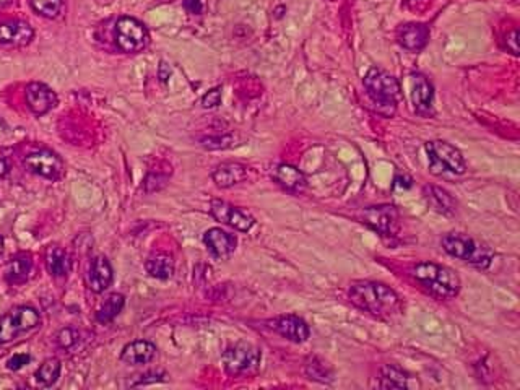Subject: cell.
<instances>
[{"label": "cell", "mask_w": 520, "mask_h": 390, "mask_svg": "<svg viewBox=\"0 0 520 390\" xmlns=\"http://www.w3.org/2000/svg\"><path fill=\"white\" fill-rule=\"evenodd\" d=\"M348 300L361 311L379 319H392L402 311L400 296L381 281H355L348 288Z\"/></svg>", "instance_id": "1"}, {"label": "cell", "mask_w": 520, "mask_h": 390, "mask_svg": "<svg viewBox=\"0 0 520 390\" xmlns=\"http://www.w3.org/2000/svg\"><path fill=\"white\" fill-rule=\"evenodd\" d=\"M411 275L418 283L432 296L439 300H452L460 291L462 281L456 270L451 267L435 264V262H421L411 269Z\"/></svg>", "instance_id": "2"}, {"label": "cell", "mask_w": 520, "mask_h": 390, "mask_svg": "<svg viewBox=\"0 0 520 390\" xmlns=\"http://www.w3.org/2000/svg\"><path fill=\"white\" fill-rule=\"evenodd\" d=\"M364 88L368 91L376 111L385 117H392L397 111V101L400 98V83L389 72L372 67L364 76Z\"/></svg>", "instance_id": "3"}, {"label": "cell", "mask_w": 520, "mask_h": 390, "mask_svg": "<svg viewBox=\"0 0 520 390\" xmlns=\"http://www.w3.org/2000/svg\"><path fill=\"white\" fill-rule=\"evenodd\" d=\"M442 249L452 257L460 259L478 269H488L494 260V250L483 241L463 233H449L442 238Z\"/></svg>", "instance_id": "4"}, {"label": "cell", "mask_w": 520, "mask_h": 390, "mask_svg": "<svg viewBox=\"0 0 520 390\" xmlns=\"http://www.w3.org/2000/svg\"><path fill=\"white\" fill-rule=\"evenodd\" d=\"M427 160H430V169L432 174L441 176V174H453V176H462L467 171L465 158L462 152L451 143L442 140H431L425 145Z\"/></svg>", "instance_id": "5"}, {"label": "cell", "mask_w": 520, "mask_h": 390, "mask_svg": "<svg viewBox=\"0 0 520 390\" xmlns=\"http://www.w3.org/2000/svg\"><path fill=\"white\" fill-rule=\"evenodd\" d=\"M260 358H262V355H260V350L257 347H254L251 343L246 342H239L236 345L228 347L226 350H224L221 361L224 371H226L229 376L239 377L247 376V374L257 371Z\"/></svg>", "instance_id": "6"}, {"label": "cell", "mask_w": 520, "mask_h": 390, "mask_svg": "<svg viewBox=\"0 0 520 390\" xmlns=\"http://www.w3.org/2000/svg\"><path fill=\"white\" fill-rule=\"evenodd\" d=\"M39 312L29 306H17L0 317V345L13 342L39 325Z\"/></svg>", "instance_id": "7"}, {"label": "cell", "mask_w": 520, "mask_h": 390, "mask_svg": "<svg viewBox=\"0 0 520 390\" xmlns=\"http://www.w3.org/2000/svg\"><path fill=\"white\" fill-rule=\"evenodd\" d=\"M114 39L117 48L121 51L135 54L144 51L149 46L150 33L140 20L132 17H121L114 27Z\"/></svg>", "instance_id": "8"}, {"label": "cell", "mask_w": 520, "mask_h": 390, "mask_svg": "<svg viewBox=\"0 0 520 390\" xmlns=\"http://www.w3.org/2000/svg\"><path fill=\"white\" fill-rule=\"evenodd\" d=\"M360 220L376 233L392 236L399 228L400 213L395 205H376V207L364 208L360 215Z\"/></svg>", "instance_id": "9"}, {"label": "cell", "mask_w": 520, "mask_h": 390, "mask_svg": "<svg viewBox=\"0 0 520 390\" xmlns=\"http://www.w3.org/2000/svg\"><path fill=\"white\" fill-rule=\"evenodd\" d=\"M25 168H27L29 173L36 174V176H41L44 179H49V181H57V179L62 177L64 174L62 160H60L57 153L50 150H38L29 153V155L25 158Z\"/></svg>", "instance_id": "10"}, {"label": "cell", "mask_w": 520, "mask_h": 390, "mask_svg": "<svg viewBox=\"0 0 520 390\" xmlns=\"http://www.w3.org/2000/svg\"><path fill=\"white\" fill-rule=\"evenodd\" d=\"M210 213L213 215V218L217 222L228 224L238 231H242V233H247L249 229L254 227V218L251 215H247L242 210H239L236 207H233L231 203L223 202V200H212L210 203Z\"/></svg>", "instance_id": "11"}, {"label": "cell", "mask_w": 520, "mask_h": 390, "mask_svg": "<svg viewBox=\"0 0 520 390\" xmlns=\"http://www.w3.org/2000/svg\"><path fill=\"white\" fill-rule=\"evenodd\" d=\"M268 327L293 343L308 342V338L310 335V328L308 325V322L294 314L275 317V319L268 321Z\"/></svg>", "instance_id": "12"}, {"label": "cell", "mask_w": 520, "mask_h": 390, "mask_svg": "<svg viewBox=\"0 0 520 390\" xmlns=\"http://www.w3.org/2000/svg\"><path fill=\"white\" fill-rule=\"evenodd\" d=\"M411 100L420 116L431 117L435 114V88L423 74L411 75Z\"/></svg>", "instance_id": "13"}, {"label": "cell", "mask_w": 520, "mask_h": 390, "mask_svg": "<svg viewBox=\"0 0 520 390\" xmlns=\"http://www.w3.org/2000/svg\"><path fill=\"white\" fill-rule=\"evenodd\" d=\"M25 96H27V105L29 111L36 116L48 114L57 105V96H55L54 91L48 85L39 83V81L29 83L27 86V91H25Z\"/></svg>", "instance_id": "14"}, {"label": "cell", "mask_w": 520, "mask_h": 390, "mask_svg": "<svg viewBox=\"0 0 520 390\" xmlns=\"http://www.w3.org/2000/svg\"><path fill=\"white\" fill-rule=\"evenodd\" d=\"M397 41L402 48L411 53H420L430 41V28L423 23H406L397 29Z\"/></svg>", "instance_id": "15"}, {"label": "cell", "mask_w": 520, "mask_h": 390, "mask_svg": "<svg viewBox=\"0 0 520 390\" xmlns=\"http://www.w3.org/2000/svg\"><path fill=\"white\" fill-rule=\"evenodd\" d=\"M203 243L217 259H228L238 246L236 236L221 228H212L203 234Z\"/></svg>", "instance_id": "16"}, {"label": "cell", "mask_w": 520, "mask_h": 390, "mask_svg": "<svg viewBox=\"0 0 520 390\" xmlns=\"http://www.w3.org/2000/svg\"><path fill=\"white\" fill-rule=\"evenodd\" d=\"M272 177L278 186H282L289 192L299 194L304 192L306 187H308V179H306L304 173L296 166H292V164L287 163H280L277 166H273Z\"/></svg>", "instance_id": "17"}, {"label": "cell", "mask_w": 520, "mask_h": 390, "mask_svg": "<svg viewBox=\"0 0 520 390\" xmlns=\"http://www.w3.org/2000/svg\"><path fill=\"white\" fill-rule=\"evenodd\" d=\"M112 276L114 274H112L109 260L104 255H98L90 262L88 270H86V283L91 291L103 292L112 283Z\"/></svg>", "instance_id": "18"}, {"label": "cell", "mask_w": 520, "mask_h": 390, "mask_svg": "<svg viewBox=\"0 0 520 390\" xmlns=\"http://www.w3.org/2000/svg\"><path fill=\"white\" fill-rule=\"evenodd\" d=\"M34 29L32 25L22 20H10L0 23V44L27 46L32 43Z\"/></svg>", "instance_id": "19"}, {"label": "cell", "mask_w": 520, "mask_h": 390, "mask_svg": "<svg viewBox=\"0 0 520 390\" xmlns=\"http://www.w3.org/2000/svg\"><path fill=\"white\" fill-rule=\"evenodd\" d=\"M379 387L381 389H420L421 384L418 381L416 377L410 376L409 372H405L404 369L392 366V364H387V366L381 368L379 372Z\"/></svg>", "instance_id": "20"}, {"label": "cell", "mask_w": 520, "mask_h": 390, "mask_svg": "<svg viewBox=\"0 0 520 390\" xmlns=\"http://www.w3.org/2000/svg\"><path fill=\"white\" fill-rule=\"evenodd\" d=\"M213 182L220 189H229L236 184L242 182L247 177V168L241 163L236 161H226L218 164L215 171L212 173Z\"/></svg>", "instance_id": "21"}, {"label": "cell", "mask_w": 520, "mask_h": 390, "mask_svg": "<svg viewBox=\"0 0 520 390\" xmlns=\"http://www.w3.org/2000/svg\"><path fill=\"white\" fill-rule=\"evenodd\" d=\"M155 356L156 347L151 342L135 340L124 347L121 353V361L130 364V366H140V364H149Z\"/></svg>", "instance_id": "22"}, {"label": "cell", "mask_w": 520, "mask_h": 390, "mask_svg": "<svg viewBox=\"0 0 520 390\" xmlns=\"http://www.w3.org/2000/svg\"><path fill=\"white\" fill-rule=\"evenodd\" d=\"M425 199L430 207L435 210V212L441 213V215H451L456 213L457 210V202L453 200V197L447 191L441 187L436 186H426L425 187Z\"/></svg>", "instance_id": "23"}, {"label": "cell", "mask_w": 520, "mask_h": 390, "mask_svg": "<svg viewBox=\"0 0 520 390\" xmlns=\"http://www.w3.org/2000/svg\"><path fill=\"white\" fill-rule=\"evenodd\" d=\"M33 270V260L28 254H20L13 257L5 267V280L10 285H22L27 283L29 274Z\"/></svg>", "instance_id": "24"}, {"label": "cell", "mask_w": 520, "mask_h": 390, "mask_svg": "<svg viewBox=\"0 0 520 390\" xmlns=\"http://www.w3.org/2000/svg\"><path fill=\"white\" fill-rule=\"evenodd\" d=\"M46 267H48L49 274L55 276V278H62V276L69 275L72 264H70V257L64 249L53 246L46 254Z\"/></svg>", "instance_id": "25"}, {"label": "cell", "mask_w": 520, "mask_h": 390, "mask_svg": "<svg viewBox=\"0 0 520 390\" xmlns=\"http://www.w3.org/2000/svg\"><path fill=\"white\" fill-rule=\"evenodd\" d=\"M145 270L149 275L158 280H167L175 274V260L167 254H153L151 257L145 262Z\"/></svg>", "instance_id": "26"}, {"label": "cell", "mask_w": 520, "mask_h": 390, "mask_svg": "<svg viewBox=\"0 0 520 390\" xmlns=\"http://www.w3.org/2000/svg\"><path fill=\"white\" fill-rule=\"evenodd\" d=\"M304 371L308 374L310 381L320 384H332L335 381V372L332 366L319 356H310L308 361H306Z\"/></svg>", "instance_id": "27"}, {"label": "cell", "mask_w": 520, "mask_h": 390, "mask_svg": "<svg viewBox=\"0 0 520 390\" xmlns=\"http://www.w3.org/2000/svg\"><path fill=\"white\" fill-rule=\"evenodd\" d=\"M124 304L125 297L119 295V292H112L96 312V321L101 322V324H108V322L114 321L121 314V311L124 309Z\"/></svg>", "instance_id": "28"}, {"label": "cell", "mask_w": 520, "mask_h": 390, "mask_svg": "<svg viewBox=\"0 0 520 390\" xmlns=\"http://www.w3.org/2000/svg\"><path fill=\"white\" fill-rule=\"evenodd\" d=\"M60 371H62V364H60L59 359L57 358H49V359H46V361L38 368V371H36V374H34V377H36L39 386L50 387L59 381Z\"/></svg>", "instance_id": "29"}, {"label": "cell", "mask_w": 520, "mask_h": 390, "mask_svg": "<svg viewBox=\"0 0 520 390\" xmlns=\"http://www.w3.org/2000/svg\"><path fill=\"white\" fill-rule=\"evenodd\" d=\"M34 12L44 18H57L62 12L64 0H29Z\"/></svg>", "instance_id": "30"}, {"label": "cell", "mask_w": 520, "mask_h": 390, "mask_svg": "<svg viewBox=\"0 0 520 390\" xmlns=\"http://www.w3.org/2000/svg\"><path fill=\"white\" fill-rule=\"evenodd\" d=\"M76 342H78V332L72 327H64L62 330L57 333V345L60 348L69 350V348H72Z\"/></svg>", "instance_id": "31"}, {"label": "cell", "mask_w": 520, "mask_h": 390, "mask_svg": "<svg viewBox=\"0 0 520 390\" xmlns=\"http://www.w3.org/2000/svg\"><path fill=\"white\" fill-rule=\"evenodd\" d=\"M167 381V374L161 369H156V371H150L140 376V379L137 382L132 384L134 387H142V386H149V384H158V382H165Z\"/></svg>", "instance_id": "32"}, {"label": "cell", "mask_w": 520, "mask_h": 390, "mask_svg": "<svg viewBox=\"0 0 520 390\" xmlns=\"http://www.w3.org/2000/svg\"><path fill=\"white\" fill-rule=\"evenodd\" d=\"M231 145H233V138L228 135L207 137L202 140V147L208 148V150H220V148H228Z\"/></svg>", "instance_id": "33"}, {"label": "cell", "mask_w": 520, "mask_h": 390, "mask_svg": "<svg viewBox=\"0 0 520 390\" xmlns=\"http://www.w3.org/2000/svg\"><path fill=\"white\" fill-rule=\"evenodd\" d=\"M220 102H221V88H220V86H217V88L210 90L205 96L202 98V106L207 107V109H212V107L220 106Z\"/></svg>", "instance_id": "34"}, {"label": "cell", "mask_w": 520, "mask_h": 390, "mask_svg": "<svg viewBox=\"0 0 520 390\" xmlns=\"http://www.w3.org/2000/svg\"><path fill=\"white\" fill-rule=\"evenodd\" d=\"M29 361H32V356H29L28 353H17V355H13L8 359L7 368L10 371H20V369L29 364Z\"/></svg>", "instance_id": "35"}, {"label": "cell", "mask_w": 520, "mask_h": 390, "mask_svg": "<svg viewBox=\"0 0 520 390\" xmlns=\"http://www.w3.org/2000/svg\"><path fill=\"white\" fill-rule=\"evenodd\" d=\"M184 8L191 15H200L203 12V0H184Z\"/></svg>", "instance_id": "36"}, {"label": "cell", "mask_w": 520, "mask_h": 390, "mask_svg": "<svg viewBox=\"0 0 520 390\" xmlns=\"http://www.w3.org/2000/svg\"><path fill=\"white\" fill-rule=\"evenodd\" d=\"M519 33H517V29H514V32H511V33H509L507 36H506V44H507V49H511V53L514 54V55H517L519 54Z\"/></svg>", "instance_id": "37"}, {"label": "cell", "mask_w": 520, "mask_h": 390, "mask_svg": "<svg viewBox=\"0 0 520 390\" xmlns=\"http://www.w3.org/2000/svg\"><path fill=\"white\" fill-rule=\"evenodd\" d=\"M158 75H160V79H161L163 83H166V81L170 80V76H171V69L165 62H161L160 72H158Z\"/></svg>", "instance_id": "38"}, {"label": "cell", "mask_w": 520, "mask_h": 390, "mask_svg": "<svg viewBox=\"0 0 520 390\" xmlns=\"http://www.w3.org/2000/svg\"><path fill=\"white\" fill-rule=\"evenodd\" d=\"M10 171V164L7 163V160H4V158H0V177L7 176Z\"/></svg>", "instance_id": "39"}, {"label": "cell", "mask_w": 520, "mask_h": 390, "mask_svg": "<svg viewBox=\"0 0 520 390\" xmlns=\"http://www.w3.org/2000/svg\"><path fill=\"white\" fill-rule=\"evenodd\" d=\"M10 4H12V0H0V8L7 7V5H10Z\"/></svg>", "instance_id": "40"}, {"label": "cell", "mask_w": 520, "mask_h": 390, "mask_svg": "<svg viewBox=\"0 0 520 390\" xmlns=\"http://www.w3.org/2000/svg\"><path fill=\"white\" fill-rule=\"evenodd\" d=\"M4 246H5L4 238H2V236H0V255H2V253H4Z\"/></svg>", "instance_id": "41"}]
</instances>
